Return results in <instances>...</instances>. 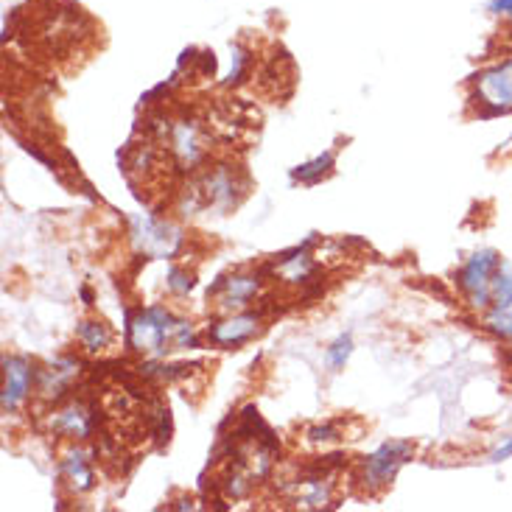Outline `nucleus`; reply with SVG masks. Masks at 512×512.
I'll return each instance as SVG.
<instances>
[{
    "instance_id": "nucleus-1",
    "label": "nucleus",
    "mask_w": 512,
    "mask_h": 512,
    "mask_svg": "<svg viewBox=\"0 0 512 512\" xmlns=\"http://www.w3.org/2000/svg\"><path fill=\"white\" fill-rule=\"evenodd\" d=\"M126 333L132 350H143L154 356H163L166 350L196 347L194 325L185 319H174L163 308H140L135 317H129Z\"/></svg>"
},
{
    "instance_id": "nucleus-2",
    "label": "nucleus",
    "mask_w": 512,
    "mask_h": 512,
    "mask_svg": "<svg viewBox=\"0 0 512 512\" xmlns=\"http://www.w3.org/2000/svg\"><path fill=\"white\" fill-rule=\"evenodd\" d=\"M473 104L485 118L512 112V56L496 59L473 76Z\"/></svg>"
},
{
    "instance_id": "nucleus-3",
    "label": "nucleus",
    "mask_w": 512,
    "mask_h": 512,
    "mask_svg": "<svg viewBox=\"0 0 512 512\" xmlns=\"http://www.w3.org/2000/svg\"><path fill=\"white\" fill-rule=\"evenodd\" d=\"M504 261L499 252L490 250H476L468 258V261L462 263V269H459L457 275V286L462 291V297H465V303L471 305L473 311H482L485 314L487 308H490V286H493V275H496V269H499V263Z\"/></svg>"
},
{
    "instance_id": "nucleus-4",
    "label": "nucleus",
    "mask_w": 512,
    "mask_h": 512,
    "mask_svg": "<svg viewBox=\"0 0 512 512\" xmlns=\"http://www.w3.org/2000/svg\"><path fill=\"white\" fill-rule=\"evenodd\" d=\"M412 457V445L409 443H387L375 451L373 457L364 462V479L370 487L389 485L395 479V473L406 459Z\"/></svg>"
},
{
    "instance_id": "nucleus-5",
    "label": "nucleus",
    "mask_w": 512,
    "mask_h": 512,
    "mask_svg": "<svg viewBox=\"0 0 512 512\" xmlns=\"http://www.w3.org/2000/svg\"><path fill=\"white\" fill-rule=\"evenodd\" d=\"M6 367V384H3V412L9 415L14 409H20V403L28 398V389H31V378L34 370L23 356H9L3 361Z\"/></svg>"
},
{
    "instance_id": "nucleus-6",
    "label": "nucleus",
    "mask_w": 512,
    "mask_h": 512,
    "mask_svg": "<svg viewBox=\"0 0 512 512\" xmlns=\"http://www.w3.org/2000/svg\"><path fill=\"white\" fill-rule=\"evenodd\" d=\"M258 289H261V283H258L255 275H233L219 280L210 294L216 297V305L222 311H236V308H244L250 303L252 297L258 294Z\"/></svg>"
},
{
    "instance_id": "nucleus-7",
    "label": "nucleus",
    "mask_w": 512,
    "mask_h": 512,
    "mask_svg": "<svg viewBox=\"0 0 512 512\" xmlns=\"http://www.w3.org/2000/svg\"><path fill=\"white\" fill-rule=\"evenodd\" d=\"M51 429L59 431V434H68V437H76V440H84L96 429V412L90 406H84L82 401L70 403L65 409L54 412Z\"/></svg>"
},
{
    "instance_id": "nucleus-8",
    "label": "nucleus",
    "mask_w": 512,
    "mask_h": 512,
    "mask_svg": "<svg viewBox=\"0 0 512 512\" xmlns=\"http://www.w3.org/2000/svg\"><path fill=\"white\" fill-rule=\"evenodd\" d=\"M261 331V314H238V317H230L213 325L208 331L210 342L213 345H241L252 339L255 333Z\"/></svg>"
},
{
    "instance_id": "nucleus-9",
    "label": "nucleus",
    "mask_w": 512,
    "mask_h": 512,
    "mask_svg": "<svg viewBox=\"0 0 512 512\" xmlns=\"http://www.w3.org/2000/svg\"><path fill=\"white\" fill-rule=\"evenodd\" d=\"M140 244L143 250L154 255V258H171L174 252L180 250L182 236L177 227L163 222H149L143 224V233H140Z\"/></svg>"
},
{
    "instance_id": "nucleus-10",
    "label": "nucleus",
    "mask_w": 512,
    "mask_h": 512,
    "mask_svg": "<svg viewBox=\"0 0 512 512\" xmlns=\"http://www.w3.org/2000/svg\"><path fill=\"white\" fill-rule=\"evenodd\" d=\"M171 146H174V154H177V160H180L182 166H194L196 160L202 157V152H205L199 126L188 124V121H182V124L174 126Z\"/></svg>"
},
{
    "instance_id": "nucleus-11",
    "label": "nucleus",
    "mask_w": 512,
    "mask_h": 512,
    "mask_svg": "<svg viewBox=\"0 0 512 512\" xmlns=\"http://www.w3.org/2000/svg\"><path fill=\"white\" fill-rule=\"evenodd\" d=\"M62 471H65V479H68L70 485L76 493H84V490H90L93 482H96V476H93V468H90V462L84 457L82 451H70L68 457L62 459Z\"/></svg>"
},
{
    "instance_id": "nucleus-12",
    "label": "nucleus",
    "mask_w": 512,
    "mask_h": 512,
    "mask_svg": "<svg viewBox=\"0 0 512 512\" xmlns=\"http://www.w3.org/2000/svg\"><path fill=\"white\" fill-rule=\"evenodd\" d=\"M482 328L487 333H493L499 342H507L512 345V305L507 308H487L485 314H482Z\"/></svg>"
},
{
    "instance_id": "nucleus-13",
    "label": "nucleus",
    "mask_w": 512,
    "mask_h": 512,
    "mask_svg": "<svg viewBox=\"0 0 512 512\" xmlns=\"http://www.w3.org/2000/svg\"><path fill=\"white\" fill-rule=\"evenodd\" d=\"M490 303L496 308H507L512 305V263L501 261L496 275H493V286H490ZM490 305V308H493Z\"/></svg>"
},
{
    "instance_id": "nucleus-14",
    "label": "nucleus",
    "mask_w": 512,
    "mask_h": 512,
    "mask_svg": "<svg viewBox=\"0 0 512 512\" xmlns=\"http://www.w3.org/2000/svg\"><path fill=\"white\" fill-rule=\"evenodd\" d=\"M79 339H82V345L87 347V350L98 353V350H104V347L110 345L112 336L104 322H84L82 328H79Z\"/></svg>"
},
{
    "instance_id": "nucleus-15",
    "label": "nucleus",
    "mask_w": 512,
    "mask_h": 512,
    "mask_svg": "<svg viewBox=\"0 0 512 512\" xmlns=\"http://www.w3.org/2000/svg\"><path fill=\"white\" fill-rule=\"evenodd\" d=\"M333 168V154H322V157H317L314 163H305V166H300L297 171H294V180L305 182V185H314V182H319L328 171Z\"/></svg>"
},
{
    "instance_id": "nucleus-16",
    "label": "nucleus",
    "mask_w": 512,
    "mask_h": 512,
    "mask_svg": "<svg viewBox=\"0 0 512 512\" xmlns=\"http://www.w3.org/2000/svg\"><path fill=\"white\" fill-rule=\"evenodd\" d=\"M350 353H353V339H350V336H339V339L328 347V356H325V359H328V367H331L333 373L345 367V361L350 359Z\"/></svg>"
},
{
    "instance_id": "nucleus-17",
    "label": "nucleus",
    "mask_w": 512,
    "mask_h": 512,
    "mask_svg": "<svg viewBox=\"0 0 512 512\" xmlns=\"http://www.w3.org/2000/svg\"><path fill=\"white\" fill-rule=\"evenodd\" d=\"M168 286L174 291H180V294H185V291H191L194 280H191L188 272H182V269H171V272H168Z\"/></svg>"
},
{
    "instance_id": "nucleus-18",
    "label": "nucleus",
    "mask_w": 512,
    "mask_h": 512,
    "mask_svg": "<svg viewBox=\"0 0 512 512\" xmlns=\"http://www.w3.org/2000/svg\"><path fill=\"white\" fill-rule=\"evenodd\" d=\"M512 457V434H507V437H501V443L490 451V457H487V462H504V459Z\"/></svg>"
},
{
    "instance_id": "nucleus-19",
    "label": "nucleus",
    "mask_w": 512,
    "mask_h": 512,
    "mask_svg": "<svg viewBox=\"0 0 512 512\" xmlns=\"http://www.w3.org/2000/svg\"><path fill=\"white\" fill-rule=\"evenodd\" d=\"M487 12L493 17H501V20H510L512 23V0H490L487 3Z\"/></svg>"
},
{
    "instance_id": "nucleus-20",
    "label": "nucleus",
    "mask_w": 512,
    "mask_h": 512,
    "mask_svg": "<svg viewBox=\"0 0 512 512\" xmlns=\"http://www.w3.org/2000/svg\"><path fill=\"white\" fill-rule=\"evenodd\" d=\"M333 437H336L333 426H317V429H311V440H333Z\"/></svg>"
}]
</instances>
